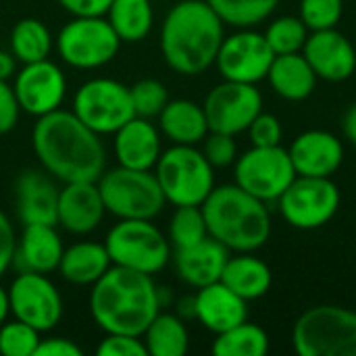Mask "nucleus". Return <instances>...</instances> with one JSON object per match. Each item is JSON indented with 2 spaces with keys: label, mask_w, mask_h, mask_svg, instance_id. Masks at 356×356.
Instances as JSON below:
<instances>
[{
  "label": "nucleus",
  "mask_w": 356,
  "mask_h": 356,
  "mask_svg": "<svg viewBox=\"0 0 356 356\" xmlns=\"http://www.w3.org/2000/svg\"><path fill=\"white\" fill-rule=\"evenodd\" d=\"M31 146L40 167L56 181H96L106 169L102 136L81 123L73 111H52L31 129Z\"/></svg>",
  "instance_id": "f257e3e1"
},
{
  "label": "nucleus",
  "mask_w": 356,
  "mask_h": 356,
  "mask_svg": "<svg viewBox=\"0 0 356 356\" xmlns=\"http://www.w3.org/2000/svg\"><path fill=\"white\" fill-rule=\"evenodd\" d=\"M225 23L207 0H179L161 23L163 60L179 75H200L215 65Z\"/></svg>",
  "instance_id": "f03ea898"
},
{
  "label": "nucleus",
  "mask_w": 356,
  "mask_h": 356,
  "mask_svg": "<svg viewBox=\"0 0 356 356\" xmlns=\"http://www.w3.org/2000/svg\"><path fill=\"white\" fill-rule=\"evenodd\" d=\"M88 305L98 330L131 336H142L163 307L152 275L117 265L92 286Z\"/></svg>",
  "instance_id": "7ed1b4c3"
},
{
  "label": "nucleus",
  "mask_w": 356,
  "mask_h": 356,
  "mask_svg": "<svg viewBox=\"0 0 356 356\" xmlns=\"http://www.w3.org/2000/svg\"><path fill=\"white\" fill-rule=\"evenodd\" d=\"M200 209L209 236L229 252H254L271 236L267 202L248 194L238 184L215 186Z\"/></svg>",
  "instance_id": "20e7f679"
},
{
  "label": "nucleus",
  "mask_w": 356,
  "mask_h": 356,
  "mask_svg": "<svg viewBox=\"0 0 356 356\" xmlns=\"http://www.w3.org/2000/svg\"><path fill=\"white\" fill-rule=\"evenodd\" d=\"M152 173L173 207H200L215 188V167L196 146L171 144L161 152Z\"/></svg>",
  "instance_id": "39448f33"
},
{
  "label": "nucleus",
  "mask_w": 356,
  "mask_h": 356,
  "mask_svg": "<svg viewBox=\"0 0 356 356\" xmlns=\"http://www.w3.org/2000/svg\"><path fill=\"white\" fill-rule=\"evenodd\" d=\"M104 246L113 265L146 275L161 273L173 257L169 238L152 219H117L104 238Z\"/></svg>",
  "instance_id": "423d86ee"
},
{
  "label": "nucleus",
  "mask_w": 356,
  "mask_h": 356,
  "mask_svg": "<svg viewBox=\"0 0 356 356\" xmlns=\"http://www.w3.org/2000/svg\"><path fill=\"white\" fill-rule=\"evenodd\" d=\"M300 356H356V311L319 305L305 311L292 330Z\"/></svg>",
  "instance_id": "0eeeda50"
},
{
  "label": "nucleus",
  "mask_w": 356,
  "mask_h": 356,
  "mask_svg": "<svg viewBox=\"0 0 356 356\" xmlns=\"http://www.w3.org/2000/svg\"><path fill=\"white\" fill-rule=\"evenodd\" d=\"M104 209L115 219H154L167 200L152 171L113 167L96 179Z\"/></svg>",
  "instance_id": "6e6552de"
},
{
  "label": "nucleus",
  "mask_w": 356,
  "mask_h": 356,
  "mask_svg": "<svg viewBox=\"0 0 356 356\" xmlns=\"http://www.w3.org/2000/svg\"><path fill=\"white\" fill-rule=\"evenodd\" d=\"M121 44L106 17H73L54 38L58 58L79 71H94L108 65L119 54Z\"/></svg>",
  "instance_id": "1a4fd4ad"
},
{
  "label": "nucleus",
  "mask_w": 356,
  "mask_h": 356,
  "mask_svg": "<svg viewBox=\"0 0 356 356\" xmlns=\"http://www.w3.org/2000/svg\"><path fill=\"white\" fill-rule=\"evenodd\" d=\"M73 115L98 136H113L121 125L136 117L129 86L111 77L83 81L71 100Z\"/></svg>",
  "instance_id": "9d476101"
},
{
  "label": "nucleus",
  "mask_w": 356,
  "mask_h": 356,
  "mask_svg": "<svg viewBox=\"0 0 356 356\" xmlns=\"http://www.w3.org/2000/svg\"><path fill=\"white\" fill-rule=\"evenodd\" d=\"M342 194L332 177L296 175L286 192L277 198L284 221L296 229H319L340 211Z\"/></svg>",
  "instance_id": "9b49d317"
},
{
  "label": "nucleus",
  "mask_w": 356,
  "mask_h": 356,
  "mask_svg": "<svg viewBox=\"0 0 356 356\" xmlns=\"http://www.w3.org/2000/svg\"><path fill=\"white\" fill-rule=\"evenodd\" d=\"M294 177L292 159L282 144L252 146L234 163V184L263 202H277Z\"/></svg>",
  "instance_id": "f8f14e48"
},
{
  "label": "nucleus",
  "mask_w": 356,
  "mask_h": 356,
  "mask_svg": "<svg viewBox=\"0 0 356 356\" xmlns=\"http://www.w3.org/2000/svg\"><path fill=\"white\" fill-rule=\"evenodd\" d=\"M6 292L10 315L35 327L40 334L52 332L60 323L65 313L63 296L46 273L19 271Z\"/></svg>",
  "instance_id": "ddd939ff"
},
{
  "label": "nucleus",
  "mask_w": 356,
  "mask_h": 356,
  "mask_svg": "<svg viewBox=\"0 0 356 356\" xmlns=\"http://www.w3.org/2000/svg\"><path fill=\"white\" fill-rule=\"evenodd\" d=\"M275 52L265 40V33L254 31L252 27H240L232 35H225L215 67L223 79L242 81V83H259L267 79Z\"/></svg>",
  "instance_id": "4468645a"
},
{
  "label": "nucleus",
  "mask_w": 356,
  "mask_h": 356,
  "mask_svg": "<svg viewBox=\"0 0 356 356\" xmlns=\"http://www.w3.org/2000/svg\"><path fill=\"white\" fill-rule=\"evenodd\" d=\"M209 131L238 136L250 127L254 117L263 111V96L254 83L223 79L202 102Z\"/></svg>",
  "instance_id": "2eb2a0df"
},
{
  "label": "nucleus",
  "mask_w": 356,
  "mask_h": 356,
  "mask_svg": "<svg viewBox=\"0 0 356 356\" xmlns=\"http://www.w3.org/2000/svg\"><path fill=\"white\" fill-rule=\"evenodd\" d=\"M13 90L21 113L40 119L63 106L67 98V75L50 58L27 63L15 73Z\"/></svg>",
  "instance_id": "dca6fc26"
},
{
  "label": "nucleus",
  "mask_w": 356,
  "mask_h": 356,
  "mask_svg": "<svg viewBox=\"0 0 356 356\" xmlns=\"http://www.w3.org/2000/svg\"><path fill=\"white\" fill-rule=\"evenodd\" d=\"M106 215L96 181H69L58 190L56 225L71 236L96 232Z\"/></svg>",
  "instance_id": "f3484780"
},
{
  "label": "nucleus",
  "mask_w": 356,
  "mask_h": 356,
  "mask_svg": "<svg viewBox=\"0 0 356 356\" xmlns=\"http://www.w3.org/2000/svg\"><path fill=\"white\" fill-rule=\"evenodd\" d=\"M302 54L313 67L317 79L344 81L356 71L355 46L336 27L311 31L305 42Z\"/></svg>",
  "instance_id": "a211bd4d"
},
{
  "label": "nucleus",
  "mask_w": 356,
  "mask_h": 356,
  "mask_svg": "<svg viewBox=\"0 0 356 356\" xmlns=\"http://www.w3.org/2000/svg\"><path fill=\"white\" fill-rule=\"evenodd\" d=\"M296 175L332 177L344 161V146L338 136L325 129H309L296 136L288 150Z\"/></svg>",
  "instance_id": "6ab92c4d"
},
{
  "label": "nucleus",
  "mask_w": 356,
  "mask_h": 356,
  "mask_svg": "<svg viewBox=\"0 0 356 356\" xmlns=\"http://www.w3.org/2000/svg\"><path fill=\"white\" fill-rule=\"evenodd\" d=\"M113 152L121 167L152 171L163 152V134L150 119L134 117L113 134Z\"/></svg>",
  "instance_id": "aec40b11"
},
{
  "label": "nucleus",
  "mask_w": 356,
  "mask_h": 356,
  "mask_svg": "<svg viewBox=\"0 0 356 356\" xmlns=\"http://www.w3.org/2000/svg\"><path fill=\"white\" fill-rule=\"evenodd\" d=\"M56 179L44 169H25L15 181V204L17 217L23 225L46 223L56 225L58 204Z\"/></svg>",
  "instance_id": "412c9836"
},
{
  "label": "nucleus",
  "mask_w": 356,
  "mask_h": 356,
  "mask_svg": "<svg viewBox=\"0 0 356 356\" xmlns=\"http://www.w3.org/2000/svg\"><path fill=\"white\" fill-rule=\"evenodd\" d=\"M194 319L217 336L248 319V302L219 280L194 294Z\"/></svg>",
  "instance_id": "4be33fe9"
},
{
  "label": "nucleus",
  "mask_w": 356,
  "mask_h": 356,
  "mask_svg": "<svg viewBox=\"0 0 356 356\" xmlns=\"http://www.w3.org/2000/svg\"><path fill=\"white\" fill-rule=\"evenodd\" d=\"M65 244L56 225L31 223L23 225L21 236L17 238V252L13 267L17 271H35V273H52L58 269Z\"/></svg>",
  "instance_id": "5701e85b"
},
{
  "label": "nucleus",
  "mask_w": 356,
  "mask_h": 356,
  "mask_svg": "<svg viewBox=\"0 0 356 356\" xmlns=\"http://www.w3.org/2000/svg\"><path fill=\"white\" fill-rule=\"evenodd\" d=\"M171 259L177 277L190 288L198 290L221 280V273L229 259V250L209 236L194 246L175 250Z\"/></svg>",
  "instance_id": "b1692460"
},
{
  "label": "nucleus",
  "mask_w": 356,
  "mask_h": 356,
  "mask_svg": "<svg viewBox=\"0 0 356 356\" xmlns=\"http://www.w3.org/2000/svg\"><path fill=\"white\" fill-rule=\"evenodd\" d=\"M113 267L104 242L81 240L63 250L58 273L71 286H94Z\"/></svg>",
  "instance_id": "393cba45"
},
{
  "label": "nucleus",
  "mask_w": 356,
  "mask_h": 356,
  "mask_svg": "<svg viewBox=\"0 0 356 356\" xmlns=\"http://www.w3.org/2000/svg\"><path fill=\"white\" fill-rule=\"evenodd\" d=\"M159 129L171 144L196 146L209 134V121L202 104L186 98L169 100L159 113Z\"/></svg>",
  "instance_id": "a878e982"
},
{
  "label": "nucleus",
  "mask_w": 356,
  "mask_h": 356,
  "mask_svg": "<svg viewBox=\"0 0 356 356\" xmlns=\"http://www.w3.org/2000/svg\"><path fill=\"white\" fill-rule=\"evenodd\" d=\"M267 81L282 98L290 102H300L309 98L315 90L317 75L302 52L277 54L267 73Z\"/></svg>",
  "instance_id": "bb28decb"
},
{
  "label": "nucleus",
  "mask_w": 356,
  "mask_h": 356,
  "mask_svg": "<svg viewBox=\"0 0 356 356\" xmlns=\"http://www.w3.org/2000/svg\"><path fill=\"white\" fill-rule=\"evenodd\" d=\"M221 282L246 302H250L263 298L269 292L273 284V273L269 265L252 252H238L236 257L229 254L221 273Z\"/></svg>",
  "instance_id": "cd10ccee"
},
{
  "label": "nucleus",
  "mask_w": 356,
  "mask_h": 356,
  "mask_svg": "<svg viewBox=\"0 0 356 356\" xmlns=\"http://www.w3.org/2000/svg\"><path fill=\"white\" fill-rule=\"evenodd\" d=\"M125 44H138L146 40L154 25V10L150 0H113L104 15Z\"/></svg>",
  "instance_id": "c85d7f7f"
},
{
  "label": "nucleus",
  "mask_w": 356,
  "mask_h": 356,
  "mask_svg": "<svg viewBox=\"0 0 356 356\" xmlns=\"http://www.w3.org/2000/svg\"><path fill=\"white\" fill-rule=\"evenodd\" d=\"M148 355L184 356L190 348V332L177 313H159L142 334Z\"/></svg>",
  "instance_id": "c756f323"
},
{
  "label": "nucleus",
  "mask_w": 356,
  "mask_h": 356,
  "mask_svg": "<svg viewBox=\"0 0 356 356\" xmlns=\"http://www.w3.org/2000/svg\"><path fill=\"white\" fill-rule=\"evenodd\" d=\"M8 44L17 63L27 65L48 58L54 48V38L44 21L27 17L13 25Z\"/></svg>",
  "instance_id": "7c9ffc66"
},
{
  "label": "nucleus",
  "mask_w": 356,
  "mask_h": 356,
  "mask_svg": "<svg viewBox=\"0 0 356 356\" xmlns=\"http://www.w3.org/2000/svg\"><path fill=\"white\" fill-rule=\"evenodd\" d=\"M211 350L217 356H265L269 353V336L261 325L246 319L217 334Z\"/></svg>",
  "instance_id": "2f4dec72"
},
{
  "label": "nucleus",
  "mask_w": 356,
  "mask_h": 356,
  "mask_svg": "<svg viewBox=\"0 0 356 356\" xmlns=\"http://www.w3.org/2000/svg\"><path fill=\"white\" fill-rule=\"evenodd\" d=\"M211 8L232 27H254L271 17L280 0H207Z\"/></svg>",
  "instance_id": "473e14b6"
},
{
  "label": "nucleus",
  "mask_w": 356,
  "mask_h": 356,
  "mask_svg": "<svg viewBox=\"0 0 356 356\" xmlns=\"http://www.w3.org/2000/svg\"><path fill=\"white\" fill-rule=\"evenodd\" d=\"M209 238L204 213L200 207H175L169 221V242L173 250L194 246Z\"/></svg>",
  "instance_id": "72a5a7b5"
},
{
  "label": "nucleus",
  "mask_w": 356,
  "mask_h": 356,
  "mask_svg": "<svg viewBox=\"0 0 356 356\" xmlns=\"http://www.w3.org/2000/svg\"><path fill=\"white\" fill-rule=\"evenodd\" d=\"M307 38H309V27L300 17H292V15L277 17L275 21L269 23L265 31V40L275 52V56L302 52Z\"/></svg>",
  "instance_id": "f704fd0d"
},
{
  "label": "nucleus",
  "mask_w": 356,
  "mask_h": 356,
  "mask_svg": "<svg viewBox=\"0 0 356 356\" xmlns=\"http://www.w3.org/2000/svg\"><path fill=\"white\" fill-rule=\"evenodd\" d=\"M42 340V334L19 321V319H6L0 325V355L2 356H33L38 344Z\"/></svg>",
  "instance_id": "c9c22d12"
},
{
  "label": "nucleus",
  "mask_w": 356,
  "mask_h": 356,
  "mask_svg": "<svg viewBox=\"0 0 356 356\" xmlns=\"http://www.w3.org/2000/svg\"><path fill=\"white\" fill-rule=\"evenodd\" d=\"M129 92H131L136 117L154 119L169 102V92L165 88V83L159 79H150V77L140 79L129 88Z\"/></svg>",
  "instance_id": "e433bc0d"
},
{
  "label": "nucleus",
  "mask_w": 356,
  "mask_h": 356,
  "mask_svg": "<svg viewBox=\"0 0 356 356\" xmlns=\"http://www.w3.org/2000/svg\"><path fill=\"white\" fill-rule=\"evenodd\" d=\"M344 0H300V19L309 31L332 29L340 23Z\"/></svg>",
  "instance_id": "4c0bfd02"
},
{
  "label": "nucleus",
  "mask_w": 356,
  "mask_h": 356,
  "mask_svg": "<svg viewBox=\"0 0 356 356\" xmlns=\"http://www.w3.org/2000/svg\"><path fill=\"white\" fill-rule=\"evenodd\" d=\"M202 144V154L215 169H225L232 167L238 159V144L236 136L221 134V131H209L204 136Z\"/></svg>",
  "instance_id": "58836bf2"
},
{
  "label": "nucleus",
  "mask_w": 356,
  "mask_h": 356,
  "mask_svg": "<svg viewBox=\"0 0 356 356\" xmlns=\"http://www.w3.org/2000/svg\"><path fill=\"white\" fill-rule=\"evenodd\" d=\"M98 356H146V344L142 336L131 334H104L100 344L96 346Z\"/></svg>",
  "instance_id": "ea45409f"
},
{
  "label": "nucleus",
  "mask_w": 356,
  "mask_h": 356,
  "mask_svg": "<svg viewBox=\"0 0 356 356\" xmlns=\"http://www.w3.org/2000/svg\"><path fill=\"white\" fill-rule=\"evenodd\" d=\"M246 131L250 136L252 146H280L282 138H284L280 119L275 115H269L263 111L254 117V121L250 123V127Z\"/></svg>",
  "instance_id": "a19ab883"
},
{
  "label": "nucleus",
  "mask_w": 356,
  "mask_h": 356,
  "mask_svg": "<svg viewBox=\"0 0 356 356\" xmlns=\"http://www.w3.org/2000/svg\"><path fill=\"white\" fill-rule=\"evenodd\" d=\"M21 106L17 102L15 90L6 79H0V136L13 131L19 123Z\"/></svg>",
  "instance_id": "79ce46f5"
},
{
  "label": "nucleus",
  "mask_w": 356,
  "mask_h": 356,
  "mask_svg": "<svg viewBox=\"0 0 356 356\" xmlns=\"http://www.w3.org/2000/svg\"><path fill=\"white\" fill-rule=\"evenodd\" d=\"M17 252V232L13 221L0 211V280L10 271Z\"/></svg>",
  "instance_id": "37998d69"
},
{
  "label": "nucleus",
  "mask_w": 356,
  "mask_h": 356,
  "mask_svg": "<svg viewBox=\"0 0 356 356\" xmlns=\"http://www.w3.org/2000/svg\"><path fill=\"white\" fill-rule=\"evenodd\" d=\"M71 17H104L113 0H56Z\"/></svg>",
  "instance_id": "c03bdc74"
},
{
  "label": "nucleus",
  "mask_w": 356,
  "mask_h": 356,
  "mask_svg": "<svg viewBox=\"0 0 356 356\" xmlns=\"http://www.w3.org/2000/svg\"><path fill=\"white\" fill-rule=\"evenodd\" d=\"M83 350L69 338H42L33 356H81Z\"/></svg>",
  "instance_id": "a18cd8bd"
},
{
  "label": "nucleus",
  "mask_w": 356,
  "mask_h": 356,
  "mask_svg": "<svg viewBox=\"0 0 356 356\" xmlns=\"http://www.w3.org/2000/svg\"><path fill=\"white\" fill-rule=\"evenodd\" d=\"M17 73V58L10 50H0V79H10Z\"/></svg>",
  "instance_id": "49530a36"
},
{
  "label": "nucleus",
  "mask_w": 356,
  "mask_h": 356,
  "mask_svg": "<svg viewBox=\"0 0 356 356\" xmlns=\"http://www.w3.org/2000/svg\"><path fill=\"white\" fill-rule=\"evenodd\" d=\"M342 129H344V136L346 140L356 146V102L346 111L344 119H342Z\"/></svg>",
  "instance_id": "de8ad7c7"
},
{
  "label": "nucleus",
  "mask_w": 356,
  "mask_h": 356,
  "mask_svg": "<svg viewBox=\"0 0 356 356\" xmlns=\"http://www.w3.org/2000/svg\"><path fill=\"white\" fill-rule=\"evenodd\" d=\"M175 313L188 321V319H194V296H184L177 300V307H175Z\"/></svg>",
  "instance_id": "09e8293b"
},
{
  "label": "nucleus",
  "mask_w": 356,
  "mask_h": 356,
  "mask_svg": "<svg viewBox=\"0 0 356 356\" xmlns=\"http://www.w3.org/2000/svg\"><path fill=\"white\" fill-rule=\"evenodd\" d=\"M10 317V307H8V292L4 286H0V325Z\"/></svg>",
  "instance_id": "8fccbe9b"
}]
</instances>
